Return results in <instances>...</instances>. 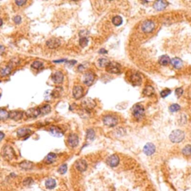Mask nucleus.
<instances>
[{
	"label": "nucleus",
	"instance_id": "obj_34",
	"mask_svg": "<svg viewBox=\"0 0 191 191\" xmlns=\"http://www.w3.org/2000/svg\"><path fill=\"white\" fill-rule=\"evenodd\" d=\"M31 67L37 70H40L43 67V64L42 62L39 61H35L31 64Z\"/></svg>",
	"mask_w": 191,
	"mask_h": 191
},
{
	"label": "nucleus",
	"instance_id": "obj_11",
	"mask_svg": "<svg viewBox=\"0 0 191 191\" xmlns=\"http://www.w3.org/2000/svg\"><path fill=\"white\" fill-rule=\"evenodd\" d=\"M106 163L111 167H115L120 163V158H119L118 155H112L107 158Z\"/></svg>",
	"mask_w": 191,
	"mask_h": 191
},
{
	"label": "nucleus",
	"instance_id": "obj_45",
	"mask_svg": "<svg viewBox=\"0 0 191 191\" xmlns=\"http://www.w3.org/2000/svg\"><path fill=\"white\" fill-rule=\"evenodd\" d=\"M13 22L15 24H20L22 22V18L20 16H16L13 17Z\"/></svg>",
	"mask_w": 191,
	"mask_h": 191
},
{
	"label": "nucleus",
	"instance_id": "obj_22",
	"mask_svg": "<svg viewBox=\"0 0 191 191\" xmlns=\"http://www.w3.org/2000/svg\"><path fill=\"white\" fill-rule=\"evenodd\" d=\"M56 159H57V155L55 153H52V152H50V153H49L45 157L43 161L44 163H47V164H51V163H54Z\"/></svg>",
	"mask_w": 191,
	"mask_h": 191
},
{
	"label": "nucleus",
	"instance_id": "obj_54",
	"mask_svg": "<svg viewBox=\"0 0 191 191\" xmlns=\"http://www.w3.org/2000/svg\"><path fill=\"white\" fill-rule=\"evenodd\" d=\"M72 1H79V0H72Z\"/></svg>",
	"mask_w": 191,
	"mask_h": 191
},
{
	"label": "nucleus",
	"instance_id": "obj_10",
	"mask_svg": "<svg viewBox=\"0 0 191 191\" xmlns=\"http://www.w3.org/2000/svg\"><path fill=\"white\" fill-rule=\"evenodd\" d=\"M67 143L70 145V147L75 148L79 145V137L76 134H70L68 136V139H67Z\"/></svg>",
	"mask_w": 191,
	"mask_h": 191
},
{
	"label": "nucleus",
	"instance_id": "obj_36",
	"mask_svg": "<svg viewBox=\"0 0 191 191\" xmlns=\"http://www.w3.org/2000/svg\"><path fill=\"white\" fill-rule=\"evenodd\" d=\"M182 154L186 156H191V145H187L183 148Z\"/></svg>",
	"mask_w": 191,
	"mask_h": 191
},
{
	"label": "nucleus",
	"instance_id": "obj_25",
	"mask_svg": "<svg viewBox=\"0 0 191 191\" xmlns=\"http://www.w3.org/2000/svg\"><path fill=\"white\" fill-rule=\"evenodd\" d=\"M13 67H10V65L7 64L6 67H3L0 70V76H7L8 75H10L11 73L12 70H13Z\"/></svg>",
	"mask_w": 191,
	"mask_h": 191
},
{
	"label": "nucleus",
	"instance_id": "obj_38",
	"mask_svg": "<svg viewBox=\"0 0 191 191\" xmlns=\"http://www.w3.org/2000/svg\"><path fill=\"white\" fill-rule=\"evenodd\" d=\"M169 109L171 112H177V111H178L181 109V107L178 104H172V105L169 106Z\"/></svg>",
	"mask_w": 191,
	"mask_h": 191
},
{
	"label": "nucleus",
	"instance_id": "obj_41",
	"mask_svg": "<svg viewBox=\"0 0 191 191\" xmlns=\"http://www.w3.org/2000/svg\"><path fill=\"white\" fill-rule=\"evenodd\" d=\"M170 94H171V90L166 88V89H164L163 91H162L161 92H160V96H161L162 98L167 97V96Z\"/></svg>",
	"mask_w": 191,
	"mask_h": 191
},
{
	"label": "nucleus",
	"instance_id": "obj_28",
	"mask_svg": "<svg viewBox=\"0 0 191 191\" xmlns=\"http://www.w3.org/2000/svg\"><path fill=\"white\" fill-rule=\"evenodd\" d=\"M45 185L47 189H49V190L54 189L56 186V181L54 178H48L46 181Z\"/></svg>",
	"mask_w": 191,
	"mask_h": 191
},
{
	"label": "nucleus",
	"instance_id": "obj_2",
	"mask_svg": "<svg viewBox=\"0 0 191 191\" xmlns=\"http://www.w3.org/2000/svg\"><path fill=\"white\" fill-rule=\"evenodd\" d=\"M132 114L133 116H134L137 120H142L145 116L144 107L142 105H140V104H136V105H134V106H133Z\"/></svg>",
	"mask_w": 191,
	"mask_h": 191
},
{
	"label": "nucleus",
	"instance_id": "obj_53",
	"mask_svg": "<svg viewBox=\"0 0 191 191\" xmlns=\"http://www.w3.org/2000/svg\"><path fill=\"white\" fill-rule=\"evenodd\" d=\"M2 24H3V21H2V19H1V18H0V27L2 25Z\"/></svg>",
	"mask_w": 191,
	"mask_h": 191
},
{
	"label": "nucleus",
	"instance_id": "obj_55",
	"mask_svg": "<svg viewBox=\"0 0 191 191\" xmlns=\"http://www.w3.org/2000/svg\"><path fill=\"white\" fill-rule=\"evenodd\" d=\"M108 1H111V0H108Z\"/></svg>",
	"mask_w": 191,
	"mask_h": 191
},
{
	"label": "nucleus",
	"instance_id": "obj_40",
	"mask_svg": "<svg viewBox=\"0 0 191 191\" xmlns=\"http://www.w3.org/2000/svg\"><path fill=\"white\" fill-rule=\"evenodd\" d=\"M67 165L66 164V163H64V164H62L61 166L59 167L58 169V172L60 174H61V175H64V174H65L66 172H67Z\"/></svg>",
	"mask_w": 191,
	"mask_h": 191
},
{
	"label": "nucleus",
	"instance_id": "obj_39",
	"mask_svg": "<svg viewBox=\"0 0 191 191\" xmlns=\"http://www.w3.org/2000/svg\"><path fill=\"white\" fill-rule=\"evenodd\" d=\"M61 91H62V88H56L55 90L53 91V92L52 93V96L55 98H58L61 96Z\"/></svg>",
	"mask_w": 191,
	"mask_h": 191
},
{
	"label": "nucleus",
	"instance_id": "obj_31",
	"mask_svg": "<svg viewBox=\"0 0 191 191\" xmlns=\"http://www.w3.org/2000/svg\"><path fill=\"white\" fill-rule=\"evenodd\" d=\"M9 118V113L4 108H0V120H6Z\"/></svg>",
	"mask_w": 191,
	"mask_h": 191
},
{
	"label": "nucleus",
	"instance_id": "obj_42",
	"mask_svg": "<svg viewBox=\"0 0 191 191\" xmlns=\"http://www.w3.org/2000/svg\"><path fill=\"white\" fill-rule=\"evenodd\" d=\"M34 183V180L31 178H26L23 181V184L25 186H29L31 185Z\"/></svg>",
	"mask_w": 191,
	"mask_h": 191
},
{
	"label": "nucleus",
	"instance_id": "obj_1",
	"mask_svg": "<svg viewBox=\"0 0 191 191\" xmlns=\"http://www.w3.org/2000/svg\"><path fill=\"white\" fill-rule=\"evenodd\" d=\"M184 137H185V134H184V131H181V130L177 129L171 133L170 135H169V140L172 143H178L184 140Z\"/></svg>",
	"mask_w": 191,
	"mask_h": 191
},
{
	"label": "nucleus",
	"instance_id": "obj_7",
	"mask_svg": "<svg viewBox=\"0 0 191 191\" xmlns=\"http://www.w3.org/2000/svg\"><path fill=\"white\" fill-rule=\"evenodd\" d=\"M82 106L83 107V109L88 110L91 111V110L94 109L96 106V102L91 98H86L84 99L82 102Z\"/></svg>",
	"mask_w": 191,
	"mask_h": 191
},
{
	"label": "nucleus",
	"instance_id": "obj_32",
	"mask_svg": "<svg viewBox=\"0 0 191 191\" xmlns=\"http://www.w3.org/2000/svg\"><path fill=\"white\" fill-rule=\"evenodd\" d=\"M112 23L116 26H120L123 23V18L120 16H115L112 19Z\"/></svg>",
	"mask_w": 191,
	"mask_h": 191
},
{
	"label": "nucleus",
	"instance_id": "obj_51",
	"mask_svg": "<svg viewBox=\"0 0 191 191\" xmlns=\"http://www.w3.org/2000/svg\"><path fill=\"white\" fill-rule=\"evenodd\" d=\"M67 61V59H61V60L54 61V63H62V62H66Z\"/></svg>",
	"mask_w": 191,
	"mask_h": 191
},
{
	"label": "nucleus",
	"instance_id": "obj_9",
	"mask_svg": "<svg viewBox=\"0 0 191 191\" xmlns=\"http://www.w3.org/2000/svg\"><path fill=\"white\" fill-rule=\"evenodd\" d=\"M130 82H131L133 85L134 86H139V85H141L142 83V77L140 76V73H133L130 76Z\"/></svg>",
	"mask_w": 191,
	"mask_h": 191
},
{
	"label": "nucleus",
	"instance_id": "obj_43",
	"mask_svg": "<svg viewBox=\"0 0 191 191\" xmlns=\"http://www.w3.org/2000/svg\"><path fill=\"white\" fill-rule=\"evenodd\" d=\"M27 0H15V4L19 7H22L24 4H25Z\"/></svg>",
	"mask_w": 191,
	"mask_h": 191
},
{
	"label": "nucleus",
	"instance_id": "obj_35",
	"mask_svg": "<svg viewBox=\"0 0 191 191\" xmlns=\"http://www.w3.org/2000/svg\"><path fill=\"white\" fill-rule=\"evenodd\" d=\"M109 60L108 58H99L98 60V65L100 67H105L109 63Z\"/></svg>",
	"mask_w": 191,
	"mask_h": 191
},
{
	"label": "nucleus",
	"instance_id": "obj_48",
	"mask_svg": "<svg viewBox=\"0 0 191 191\" xmlns=\"http://www.w3.org/2000/svg\"><path fill=\"white\" fill-rule=\"evenodd\" d=\"M4 51H5V48H4V46L0 44V55H2L3 53L4 52Z\"/></svg>",
	"mask_w": 191,
	"mask_h": 191
},
{
	"label": "nucleus",
	"instance_id": "obj_3",
	"mask_svg": "<svg viewBox=\"0 0 191 191\" xmlns=\"http://www.w3.org/2000/svg\"><path fill=\"white\" fill-rule=\"evenodd\" d=\"M1 155L4 159L7 160H11L13 159L15 157V152L12 146H9V145H5L4 147L2 148V151H1Z\"/></svg>",
	"mask_w": 191,
	"mask_h": 191
},
{
	"label": "nucleus",
	"instance_id": "obj_46",
	"mask_svg": "<svg viewBox=\"0 0 191 191\" xmlns=\"http://www.w3.org/2000/svg\"><path fill=\"white\" fill-rule=\"evenodd\" d=\"M76 63H77V62L75 60L67 61H66V64H67V65L68 66V67H73V66H74Z\"/></svg>",
	"mask_w": 191,
	"mask_h": 191
},
{
	"label": "nucleus",
	"instance_id": "obj_20",
	"mask_svg": "<svg viewBox=\"0 0 191 191\" xmlns=\"http://www.w3.org/2000/svg\"><path fill=\"white\" fill-rule=\"evenodd\" d=\"M52 81L56 85H61L64 81V74L61 71H57L53 74Z\"/></svg>",
	"mask_w": 191,
	"mask_h": 191
},
{
	"label": "nucleus",
	"instance_id": "obj_13",
	"mask_svg": "<svg viewBox=\"0 0 191 191\" xmlns=\"http://www.w3.org/2000/svg\"><path fill=\"white\" fill-rule=\"evenodd\" d=\"M155 150H156V148L155 146L152 143H148L143 147V152H144L145 155H148V156H150L152 155L155 153Z\"/></svg>",
	"mask_w": 191,
	"mask_h": 191
},
{
	"label": "nucleus",
	"instance_id": "obj_19",
	"mask_svg": "<svg viewBox=\"0 0 191 191\" xmlns=\"http://www.w3.org/2000/svg\"><path fill=\"white\" fill-rule=\"evenodd\" d=\"M49 131L52 135L55 137H61L64 135V131L58 126H52Z\"/></svg>",
	"mask_w": 191,
	"mask_h": 191
},
{
	"label": "nucleus",
	"instance_id": "obj_50",
	"mask_svg": "<svg viewBox=\"0 0 191 191\" xmlns=\"http://www.w3.org/2000/svg\"><path fill=\"white\" fill-rule=\"evenodd\" d=\"M85 70V67H84V65H79V67H78V70H79V72H83Z\"/></svg>",
	"mask_w": 191,
	"mask_h": 191
},
{
	"label": "nucleus",
	"instance_id": "obj_14",
	"mask_svg": "<svg viewBox=\"0 0 191 191\" xmlns=\"http://www.w3.org/2000/svg\"><path fill=\"white\" fill-rule=\"evenodd\" d=\"M46 46L51 49H55L61 46V40L58 38H51L46 42Z\"/></svg>",
	"mask_w": 191,
	"mask_h": 191
},
{
	"label": "nucleus",
	"instance_id": "obj_18",
	"mask_svg": "<svg viewBox=\"0 0 191 191\" xmlns=\"http://www.w3.org/2000/svg\"><path fill=\"white\" fill-rule=\"evenodd\" d=\"M25 115L28 118H36L38 116L40 115V108H32L28 109L25 112Z\"/></svg>",
	"mask_w": 191,
	"mask_h": 191
},
{
	"label": "nucleus",
	"instance_id": "obj_52",
	"mask_svg": "<svg viewBox=\"0 0 191 191\" xmlns=\"http://www.w3.org/2000/svg\"><path fill=\"white\" fill-rule=\"evenodd\" d=\"M4 134L0 131V142H1V140H3V139H4Z\"/></svg>",
	"mask_w": 191,
	"mask_h": 191
},
{
	"label": "nucleus",
	"instance_id": "obj_37",
	"mask_svg": "<svg viewBox=\"0 0 191 191\" xmlns=\"http://www.w3.org/2000/svg\"><path fill=\"white\" fill-rule=\"evenodd\" d=\"M88 44V39L86 37H80L79 40V45L82 47V48H85V46H87Z\"/></svg>",
	"mask_w": 191,
	"mask_h": 191
},
{
	"label": "nucleus",
	"instance_id": "obj_5",
	"mask_svg": "<svg viewBox=\"0 0 191 191\" xmlns=\"http://www.w3.org/2000/svg\"><path fill=\"white\" fill-rule=\"evenodd\" d=\"M103 123L108 127H114L118 123V119L114 115H106L103 117Z\"/></svg>",
	"mask_w": 191,
	"mask_h": 191
},
{
	"label": "nucleus",
	"instance_id": "obj_16",
	"mask_svg": "<svg viewBox=\"0 0 191 191\" xmlns=\"http://www.w3.org/2000/svg\"><path fill=\"white\" fill-rule=\"evenodd\" d=\"M23 112L19 111H13L9 113V118L14 121H18L23 118Z\"/></svg>",
	"mask_w": 191,
	"mask_h": 191
},
{
	"label": "nucleus",
	"instance_id": "obj_33",
	"mask_svg": "<svg viewBox=\"0 0 191 191\" xmlns=\"http://www.w3.org/2000/svg\"><path fill=\"white\" fill-rule=\"evenodd\" d=\"M19 63H20V60H19V58H13L10 59V61L8 62V64H7L10 65V67H13V68H14L15 67L19 65Z\"/></svg>",
	"mask_w": 191,
	"mask_h": 191
},
{
	"label": "nucleus",
	"instance_id": "obj_23",
	"mask_svg": "<svg viewBox=\"0 0 191 191\" xmlns=\"http://www.w3.org/2000/svg\"><path fill=\"white\" fill-rule=\"evenodd\" d=\"M19 167L22 169H24V170H30L33 168L34 164L31 161H28V160H23L21 163H19Z\"/></svg>",
	"mask_w": 191,
	"mask_h": 191
},
{
	"label": "nucleus",
	"instance_id": "obj_15",
	"mask_svg": "<svg viewBox=\"0 0 191 191\" xmlns=\"http://www.w3.org/2000/svg\"><path fill=\"white\" fill-rule=\"evenodd\" d=\"M73 97L76 99H80L84 96V89L82 86H75L73 90Z\"/></svg>",
	"mask_w": 191,
	"mask_h": 191
},
{
	"label": "nucleus",
	"instance_id": "obj_44",
	"mask_svg": "<svg viewBox=\"0 0 191 191\" xmlns=\"http://www.w3.org/2000/svg\"><path fill=\"white\" fill-rule=\"evenodd\" d=\"M175 95H176L178 97H180L181 96H182L183 93H184V90L181 88H178L175 90Z\"/></svg>",
	"mask_w": 191,
	"mask_h": 191
},
{
	"label": "nucleus",
	"instance_id": "obj_4",
	"mask_svg": "<svg viewBox=\"0 0 191 191\" xmlns=\"http://www.w3.org/2000/svg\"><path fill=\"white\" fill-rule=\"evenodd\" d=\"M106 71L111 74H119L121 72V65L117 62H111L108 63V65L105 67Z\"/></svg>",
	"mask_w": 191,
	"mask_h": 191
},
{
	"label": "nucleus",
	"instance_id": "obj_24",
	"mask_svg": "<svg viewBox=\"0 0 191 191\" xmlns=\"http://www.w3.org/2000/svg\"><path fill=\"white\" fill-rule=\"evenodd\" d=\"M170 64L175 69H181L183 66L182 61L178 58H174L171 59Z\"/></svg>",
	"mask_w": 191,
	"mask_h": 191
},
{
	"label": "nucleus",
	"instance_id": "obj_26",
	"mask_svg": "<svg viewBox=\"0 0 191 191\" xmlns=\"http://www.w3.org/2000/svg\"><path fill=\"white\" fill-rule=\"evenodd\" d=\"M143 94L146 96H152L155 94V89L152 86L148 85L143 89Z\"/></svg>",
	"mask_w": 191,
	"mask_h": 191
},
{
	"label": "nucleus",
	"instance_id": "obj_8",
	"mask_svg": "<svg viewBox=\"0 0 191 191\" xmlns=\"http://www.w3.org/2000/svg\"><path fill=\"white\" fill-rule=\"evenodd\" d=\"M95 74L92 72H88L84 75L83 77V82L87 86H91L93 85L94 80H95Z\"/></svg>",
	"mask_w": 191,
	"mask_h": 191
},
{
	"label": "nucleus",
	"instance_id": "obj_27",
	"mask_svg": "<svg viewBox=\"0 0 191 191\" xmlns=\"http://www.w3.org/2000/svg\"><path fill=\"white\" fill-rule=\"evenodd\" d=\"M40 108V114L42 116H45L51 112V106L49 105H44Z\"/></svg>",
	"mask_w": 191,
	"mask_h": 191
},
{
	"label": "nucleus",
	"instance_id": "obj_21",
	"mask_svg": "<svg viewBox=\"0 0 191 191\" xmlns=\"http://www.w3.org/2000/svg\"><path fill=\"white\" fill-rule=\"evenodd\" d=\"M31 134H32V131L31 129H29V128H19L17 131V132H16L17 137H27Z\"/></svg>",
	"mask_w": 191,
	"mask_h": 191
},
{
	"label": "nucleus",
	"instance_id": "obj_47",
	"mask_svg": "<svg viewBox=\"0 0 191 191\" xmlns=\"http://www.w3.org/2000/svg\"><path fill=\"white\" fill-rule=\"evenodd\" d=\"M89 33L88 31H87L86 30H82L80 32H79V35H80V37H87V34Z\"/></svg>",
	"mask_w": 191,
	"mask_h": 191
},
{
	"label": "nucleus",
	"instance_id": "obj_17",
	"mask_svg": "<svg viewBox=\"0 0 191 191\" xmlns=\"http://www.w3.org/2000/svg\"><path fill=\"white\" fill-rule=\"evenodd\" d=\"M75 166H76V169L79 172H85V170L88 168V163H87L86 160H79L76 161V164H75Z\"/></svg>",
	"mask_w": 191,
	"mask_h": 191
},
{
	"label": "nucleus",
	"instance_id": "obj_30",
	"mask_svg": "<svg viewBox=\"0 0 191 191\" xmlns=\"http://www.w3.org/2000/svg\"><path fill=\"white\" fill-rule=\"evenodd\" d=\"M95 131L93 128H89V129L87 130L86 132V137L88 140H93L95 138Z\"/></svg>",
	"mask_w": 191,
	"mask_h": 191
},
{
	"label": "nucleus",
	"instance_id": "obj_12",
	"mask_svg": "<svg viewBox=\"0 0 191 191\" xmlns=\"http://www.w3.org/2000/svg\"><path fill=\"white\" fill-rule=\"evenodd\" d=\"M168 5V2L166 0H156L153 4V7L155 10L160 11L164 10Z\"/></svg>",
	"mask_w": 191,
	"mask_h": 191
},
{
	"label": "nucleus",
	"instance_id": "obj_29",
	"mask_svg": "<svg viewBox=\"0 0 191 191\" xmlns=\"http://www.w3.org/2000/svg\"><path fill=\"white\" fill-rule=\"evenodd\" d=\"M158 62H159V64L161 66H166L170 63V58H169V57L168 55H164L160 56Z\"/></svg>",
	"mask_w": 191,
	"mask_h": 191
},
{
	"label": "nucleus",
	"instance_id": "obj_49",
	"mask_svg": "<svg viewBox=\"0 0 191 191\" xmlns=\"http://www.w3.org/2000/svg\"><path fill=\"white\" fill-rule=\"evenodd\" d=\"M99 54H102V55L107 54V53H108V51H107L106 49H99Z\"/></svg>",
	"mask_w": 191,
	"mask_h": 191
},
{
	"label": "nucleus",
	"instance_id": "obj_6",
	"mask_svg": "<svg viewBox=\"0 0 191 191\" xmlns=\"http://www.w3.org/2000/svg\"><path fill=\"white\" fill-rule=\"evenodd\" d=\"M155 22L152 20H150V19H148V20L144 21L142 24V31H143L144 33L149 34L151 33L152 31H153V30L155 29Z\"/></svg>",
	"mask_w": 191,
	"mask_h": 191
}]
</instances>
